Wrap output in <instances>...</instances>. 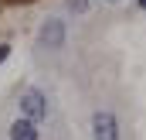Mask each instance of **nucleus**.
Here are the masks:
<instances>
[{"label":"nucleus","instance_id":"nucleus-1","mask_svg":"<svg viewBox=\"0 0 146 140\" xmlns=\"http://www.w3.org/2000/svg\"><path fill=\"white\" fill-rule=\"evenodd\" d=\"M21 113H24V120H31V123L44 120V116H48V103H44V96H41L37 89H27V92L21 96Z\"/></svg>","mask_w":146,"mask_h":140},{"label":"nucleus","instance_id":"nucleus-6","mask_svg":"<svg viewBox=\"0 0 146 140\" xmlns=\"http://www.w3.org/2000/svg\"><path fill=\"white\" fill-rule=\"evenodd\" d=\"M7 55H10V48H7V44H0V62H3Z\"/></svg>","mask_w":146,"mask_h":140},{"label":"nucleus","instance_id":"nucleus-2","mask_svg":"<svg viewBox=\"0 0 146 140\" xmlns=\"http://www.w3.org/2000/svg\"><path fill=\"white\" fill-rule=\"evenodd\" d=\"M92 130H95V140H119V130H115V116L109 109H99L92 116Z\"/></svg>","mask_w":146,"mask_h":140},{"label":"nucleus","instance_id":"nucleus-5","mask_svg":"<svg viewBox=\"0 0 146 140\" xmlns=\"http://www.w3.org/2000/svg\"><path fill=\"white\" fill-rule=\"evenodd\" d=\"M68 7H72V10H78V14H82V10L88 7V0H68Z\"/></svg>","mask_w":146,"mask_h":140},{"label":"nucleus","instance_id":"nucleus-7","mask_svg":"<svg viewBox=\"0 0 146 140\" xmlns=\"http://www.w3.org/2000/svg\"><path fill=\"white\" fill-rule=\"evenodd\" d=\"M139 7H143V10H146V0H139Z\"/></svg>","mask_w":146,"mask_h":140},{"label":"nucleus","instance_id":"nucleus-3","mask_svg":"<svg viewBox=\"0 0 146 140\" xmlns=\"http://www.w3.org/2000/svg\"><path fill=\"white\" fill-rule=\"evenodd\" d=\"M41 44H48V48H61V44H65V24L51 17V21L41 28Z\"/></svg>","mask_w":146,"mask_h":140},{"label":"nucleus","instance_id":"nucleus-4","mask_svg":"<svg viewBox=\"0 0 146 140\" xmlns=\"http://www.w3.org/2000/svg\"><path fill=\"white\" fill-rule=\"evenodd\" d=\"M10 140H37V130L31 120H17L14 127H10Z\"/></svg>","mask_w":146,"mask_h":140},{"label":"nucleus","instance_id":"nucleus-8","mask_svg":"<svg viewBox=\"0 0 146 140\" xmlns=\"http://www.w3.org/2000/svg\"><path fill=\"white\" fill-rule=\"evenodd\" d=\"M109 3H115V0H109Z\"/></svg>","mask_w":146,"mask_h":140}]
</instances>
